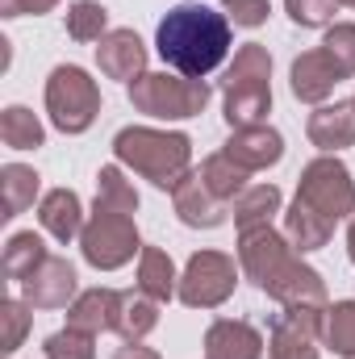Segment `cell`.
I'll list each match as a JSON object with an SVG mask.
<instances>
[{
	"label": "cell",
	"instance_id": "1",
	"mask_svg": "<svg viewBox=\"0 0 355 359\" xmlns=\"http://www.w3.org/2000/svg\"><path fill=\"white\" fill-rule=\"evenodd\" d=\"M239 268L276 305H330L322 271L309 268L301 259V251L276 226H260V230L239 234Z\"/></svg>",
	"mask_w": 355,
	"mask_h": 359
},
{
	"label": "cell",
	"instance_id": "2",
	"mask_svg": "<svg viewBox=\"0 0 355 359\" xmlns=\"http://www.w3.org/2000/svg\"><path fill=\"white\" fill-rule=\"evenodd\" d=\"M155 50L159 59L192 80L213 76L226 55H230V17L209 8V4H192L184 0L176 8H168V17L155 29Z\"/></svg>",
	"mask_w": 355,
	"mask_h": 359
},
{
	"label": "cell",
	"instance_id": "3",
	"mask_svg": "<svg viewBox=\"0 0 355 359\" xmlns=\"http://www.w3.org/2000/svg\"><path fill=\"white\" fill-rule=\"evenodd\" d=\"M113 163L155 184L159 192H176V184L192 172V138L159 126H126L113 134Z\"/></svg>",
	"mask_w": 355,
	"mask_h": 359
},
{
	"label": "cell",
	"instance_id": "4",
	"mask_svg": "<svg viewBox=\"0 0 355 359\" xmlns=\"http://www.w3.org/2000/svg\"><path fill=\"white\" fill-rule=\"evenodd\" d=\"M272 113V50L264 42H243L222 80V117L230 130L267 126Z\"/></svg>",
	"mask_w": 355,
	"mask_h": 359
},
{
	"label": "cell",
	"instance_id": "5",
	"mask_svg": "<svg viewBox=\"0 0 355 359\" xmlns=\"http://www.w3.org/2000/svg\"><path fill=\"white\" fill-rule=\"evenodd\" d=\"M126 96L134 104V113L155 117V121H188L201 117L209 109V80H192L180 72H147L134 84H126Z\"/></svg>",
	"mask_w": 355,
	"mask_h": 359
},
{
	"label": "cell",
	"instance_id": "6",
	"mask_svg": "<svg viewBox=\"0 0 355 359\" xmlns=\"http://www.w3.org/2000/svg\"><path fill=\"white\" fill-rule=\"evenodd\" d=\"M46 117L59 134H88L100 117V88L80 63H59L51 76H46Z\"/></svg>",
	"mask_w": 355,
	"mask_h": 359
},
{
	"label": "cell",
	"instance_id": "7",
	"mask_svg": "<svg viewBox=\"0 0 355 359\" xmlns=\"http://www.w3.org/2000/svg\"><path fill=\"white\" fill-rule=\"evenodd\" d=\"M80 255L96 271H117L134 255H142V234H138L134 213H113V209L92 205L84 234H80Z\"/></svg>",
	"mask_w": 355,
	"mask_h": 359
},
{
	"label": "cell",
	"instance_id": "8",
	"mask_svg": "<svg viewBox=\"0 0 355 359\" xmlns=\"http://www.w3.org/2000/svg\"><path fill=\"white\" fill-rule=\"evenodd\" d=\"M297 201H305L314 213H322L326 222H343L355 213V176L339 155H318L301 168L297 180Z\"/></svg>",
	"mask_w": 355,
	"mask_h": 359
},
{
	"label": "cell",
	"instance_id": "9",
	"mask_svg": "<svg viewBox=\"0 0 355 359\" xmlns=\"http://www.w3.org/2000/svg\"><path fill=\"white\" fill-rule=\"evenodd\" d=\"M243 268L234 264V255L226 251H192L188 264L180 271V305L188 309H222L234 288H239Z\"/></svg>",
	"mask_w": 355,
	"mask_h": 359
},
{
	"label": "cell",
	"instance_id": "10",
	"mask_svg": "<svg viewBox=\"0 0 355 359\" xmlns=\"http://www.w3.org/2000/svg\"><path fill=\"white\" fill-rule=\"evenodd\" d=\"M326 305H280L267 322V359H322Z\"/></svg>",
	"mask_w": 355,
	"mask_h": 359
},
{
	"label": "cell",
	"instance_id": "11",
	"mask_svg": "<svg viewBox=\"0 0 355 359\" xmlns=\"http://www.w3.org/2000/svg\"><path fill=\"white\" fill-rule=\"evenodd\" d=\"M76 297H80V276L76 264L63 255H51L34 276L21 280V301L29 309H67Z\"/></svg>",
	"mask_w": 355,
	"mask_h": 359
},
{
	"label": "cell",
	"instance_id": "12",
	"mask_svg": "<svg viewBox=\"0 0 355 359\" xmlns=\"http://www.w3.org/2000/svg\"><path fill=\"white\" fill-rule=\"evenodd\" d=\"M147 59H151V50L134 29H109L96 42V67L105 80L134 84L138 76H147Z\"/></svg>",
	"mask_w": 355,
	"mask_h": 359
},
{
	"label": "cell",
	"instance_id": "13",
	"mask_svg": "<svg viewBox=\"0 0 355 359\" xmlns=\"http://www.w3.org/2000/svg\"><path fill=\"white\" fill-rule=\"evenodd\" d=\"M343 84V76H339V67L330 63V55L322 50V46H314V50H301L297 59H293V67H288V88L293 96L301 100V104H326L335 88Z\"/></svg>",
	"mask_w": 355,
	"mask_h": 359
},
{
	"label": "cell",
	"instance_id": "14",
	"mask_svg": "<svg viewBox=\"0 0 355 359\" xmlns=\"http://www.w3.org/2000/svg\"><path fill=\"white\" fill-rule=\"evenodd\" d=\"M243 172H267L284 159V134L276 126H247V130H230L226 147H222Z\"/></svg>",
	"mask_w": 355,
	"mask_h": 359
},
{
	"label": "cell",
	"instance_id": "15",
	"mask_svg": "<svg viewBox=\"0 0 355 359\" xmlns=\"http://www.w3.org/2000/svg\"><path fill=\"white\" fill-rule=\"evenodd\" d=\"M84 222H88V213H84V201H80L76 188H51V192H42V201H38V226H42V234H51L55 243L67 247V243H80Z\"/></svg>",
	"mask_w": 355,
	"mask_h": 359
},
{
	"label": "cell",
	"instance_id": "16",
	"mask_svg": "<svg viewBox=\"0 0 355 359\" xmlns=\"http://www.w3.org/2000/svg\"><path fill=\"white\" fill-rule=\"evenodd\" d=\"M172 205H176V217L188 230H217L226 222V213H230V205L209 192V184L201 180V172H188L180 180L176 192H172Z\"/></svg>",
	"mask_w": 355,
	"mask_h": 359
},
{
	"label": "cell",
	"instance_id": "17",
	"mask_svg": "<svg viewBox=\"0 0 355 359\" xmlns=\"http://www.w3.org/2000/svg\"><path fill=\"white\" fill-rule=\"evenodd\" d=\"M305 134L309 142L322 151V155H339L355 147V100H326L309 113L305 121Z\"/></svg>",
	"mask_w": 355,
	"mask_h": 359
},
{
	"label": "cell",
	"instance_id": "18",
	"mask_svg": "<svg viewBox=\"0 0 355 359\" xmlns=\"http://www.w3.org/2000/svg\"><path fill=\"white\" fill-rule=\"evenodd\" d=\"M264 334L243 318H217L205 330V359H264Z\"/></svg>",
	"mask_w": 355,
	"mask_h": 359
},
{
	"label": "cell",
	"instance_id": "19",
	"mask_svg": "<svg viewBox=\"0 0 355 359\" xmlns=\"http://www.w3.org/2000/svg\"><path fill=\"white\" fill-rule=\"evenodd\" d=\"M117 309H121V292L96 284L67 305V326H76L84 334H109V330H117Z\"/></svg>",
	"mask_w": 355,
	"mask_h": 359
},
{
	"label": "cell",
	"instance_id": "20",
	"mask_svg": "<svg viewBox=\"0 0 355 359\" xmlns=\"http://www.w3.org/2000/svg\"><path fill=\"white\" fill-rule=\"evenodd\" d=\"M284 217V238L301 251V255H314V251H322L326 243H330V234H335V222H326L322 213H314L305 201H297L293 196V205L280 213Z\"/></svg>",
	"mask_w": 355,
	"mask_h": 359
},
{
	"label": "cell",
	"instance_id": "21",
	"mask_svg": "<svg viewBox=\"0 0 355 359\" xmlns=\"http://www.w3.org/2000/svg\"><path fill=\"white\" fill-rule=\"evenodd\" d=\"M230 213H234V230L239 234L243 230H260V226H272L276 222V213H284V196H280L276 184H251L230 205Z\"/></svg>",
	"mask_w": 355,
	"mask_h": 359
},
{
	"label": "cell",
	"instance_id": "22",
	"mask_svg": "<svg viewBox=\"0 0 355 359\" xmlns=\"http://www.w3.org/2000/svg\"><path fill=\"white\" fill-rule=\"evenodd\" d=\"M159 326V301L147 297L142 288L121 292V309H117V334L121 343H147Z\"/></svg>",
	"mask_w": 355,
	"mask_h": 359
},
{
	"label": "cell",
	"instance_id": "23",
	"mask_svg": "<svg viewBox=\"0 0 355 359\" xmlns=\"http://www.w3.org/2000/svg\"><path fill=\"white\" fill-rule=\"evenodd\" d=\"M138 288L147 297H155L159 305H168L180 292V271L163 247H142V255H138Z\"/></svg>",
	"mask_w": 355,
	"mask_h": 359
},
{
	"label": "cell",
	"instance_id": "24",
	"mask_svg": "<svg viewBox=\"0 0 355 359\" xmlns=\"http://www.w3.org/2000/svg\"><path fill=\"white\" fill-rule=\"evenodd\" d=\"M0 188H4V222L21 217L25 209H34V201H42V176L29 163H4L0 168Z\"/></svg>",
	"mask_w": 355,
	"mask_h": 359
},
{
	"label": "cell",
	"instance_id": "25",
	"mask_svg": "<svg viewBox=\"0 0 355 359\" xmlns=\"http://www.w3.org/2000/svg\"><path fill=\"white\" fill-rule=\"evenodd\" d=\"M46 259H51V251H46L42 234H34V230H17V234H8V243H4L0 268H4L8 280H17V284H21L25 276H34Z\"/></svg>",
	"mask_w": 355,
	"mask_h": 359
},
{
	"label": "cell",
	"instance_id": "26",
	"mask_svg": "<svg viewBox=\"0 0 355 359\" xmlns=\"http://www.w3.org/2000/svg\"><path fill=\"white\" fill-rule=\"evenodd\" d=\"M0 142H4L8 151H38V147H46V126L38 121L34 109L8 104V109L0 113Z\"/></svg>",
	"mask_w": 355,
	"mask_h": 359
},
{
	"label": "cell",
	"instance_id": "27",
	"mask_svg": "<svg viewBox=\"0 0 355 359\" xmlns=\"http://www.w3.org/2000/svg\"><path fill=\"white\" fill-rule=\"evenodd\" d=\"M201 180H205V184H209V192H213L217 201H226V205H234V201L251 188V184H247L251 172H243L226 151H217V155H209V159L201 163Z\"/></svg>",
	"mask_w": 355,
	"mask_h": 359
},
{
	"label": "cell",
	"instance_id": "28",
	"mask_svg": "<svg viewBox=\"0 0 355 359\" xmlns=\"http://www.w3.org/2000/svg\"><path fill=\"white\" fill-rule=\"evenodd\" d=\"M100 209H113V213H138V188L126 180L121 163H105L96 172V201Z\"/></svg>",
	"mask_w": 355,
	"mask_h": 359
},
{
	"label": "cell",
	"instance_id": "29",
	"mask_svg": "<svg viewBox=\"0 0 355 359\" xmlns=\"http://www.w3.org/2000/svg\"><path fill=\"white\" fill-rule=\"evenodd\" d=\"M322 347L335 355H355V297L326 305L322 318Z\"/></svg>",
	"mask_w": 355,
	"mask_h": 359
},
{
	"label": "cell",
	"instance_id": "30",
	"mask_svg": "<svg viewBox=\"0 0 355 359\" xmlns=\"http://www.w3.org/2000/svg\"><path fill=\"white\" fill-rule=\"evenodd\" d=\"M109 34V8L100 0H76L67 8V38L80 42V46H92Z\"/></svg>",
	"mask_w": 355,
	"mask_h": 359
},
{
	"label": "cell",
	"instance_id": "31",
	"mask_svg": "<svg viewBox=\"0 0 355 359\" xmlns=\"http://www.w3.org/2000/svg\"><path fill=\"white\" fill-rule=\"evenodd\" d=\"M42 355L46 359H96V334H84L76 326H63V330L46 334Z\"/></svg>",
	"mask_w": 355,
	"mask_h": 359
},
{
	"label": "cell",
	"instance_id": "32",
	"mask_svg": "<svg viewBox=\"0 0 355 359\" xmlns=\"http://www.w3.org/2000/svg\"><path fill=\"white\" fill-rule=\"evenodd\" d=\"M322 50L330 55V63L339 67L343 80L355 76V21H335L322 38Z\"/></svg>",
	"mask_w": 355,
	"mask_h": 359
},
{
	"label": "cell",
	"instance_id": "33",
	"mask_svg": "<svg viewBox=\"0 0 355 359\" xmlns=\"http://www.w3.org/2000/svg\"><path fill=\"white\" fill-rule=\"evenodd\" d=\"M284 13L301 29H330L335 13H339V0H284Z\"/></svg>",
	"mask_w": 355,
	"mask_h": 359
},
{
	"label": "cell",
	"instance_id": "34",
	"mask_svg": "<svg viewBox=\"0 0 355 359\" xmlns=\"http://www.w3.org/2000/svg\"><path fill=\"white\" fill-rule=\"evenodd\" d=\"M29 318H34V309H29L25 301H17V297H4V301H0V322H4V355L21 351V343H25V334H29Z\"/></svg>",
	"mask_w": 355,
	"mask_h": 359
},
{
	"label": "cell",
	"instance_id": "35",
	"mask_svg": "<svg viewBox=\"0 0 355 359\" xmlns=\"http://www.w3.org/2000/svg\"><path fill=\"white\" fill-rule=\"evenodd\" d=\"M222 13L239 29H260L272 17V0H222Z\"/></svg>",
	"mask_w": 355,
	"mask_h": 359
},
{
	"label": "cell",
	"instance_id": "36",
	"mask_svg": "<svg viewBox=\"0 0 355 359\" xmlns=\"http://www.w3.org/2000/svg\"><path fill=\"white\" fill-rule=\"evenodd\" d=\"M63 0H0V17L4 21H17V17H42V13H55Z\"/></svg>",
	"mask_w": 355,
	"mask_h": 359
},
{
	"label": "cell",
	"instance_id": "37",
	"mask_svg": "<svg viewBox=\"0 0 355 359\" xmlns=\"http://www.w3.org/2000/svg\"><path fill=\"white\" fill-rule=\"evenodd\" d=\"M113 359H163L155 347H147V343H126V347H117Z\"/></svg>",
	"mask_w": 355,
	"mask_h": 359
},
{
	"label": "cell",
	"instance_id": "38",
	"mask_svg": "<svg viewBox=\"0 0 355 359\" xmlns=\"http://www.w3.org/2000/svg\"><path fill=\"white\" fill-rule=\"evenodd\" d=\"M347 255H351V264H355V213L347 217Z\"/></svg>",
	"mask_w": 355,
	"mask_h": 359
},
{
	"label": "cell",
	"instance_id": "39",
	"mask_svg": "<svg viewBox=\"0 0 355 359\" xmlns=\"http://www.w3.org/2000/svg\"><path fill=\"white\" fill-rule=\"evenodd\" d=\"M339 4H347V8H355V0H339Z\"/></svg>",
	"mask_w": 355,
	"mask_h": 359
},
{
	"label": "cell",
	"instance_id": "40",
	"mask_svg": "<svg viewBox=\"0 0 355 359\" xmlns=\"http://www.w3.org/2000/svg\"><path fill=\"white\" fill-rule=\"evenodd\" d=\"M343 359H355V355H343Z\"/></svg>",
	"mask_w": 355,
	"mask_h": 359
},
{
	"label": "cell",
	"instance_id": "41",
	"mask_svg": "<svg viewBox=\"0 0 355 359\" xmlns=\"http://www.w3.org/2000/svg\"><path fill=\"white\" fill-rule=\"evenodd\" d=\"M351 100H355V96H351Z\"/></svg>",
	"mask_w": 355,
	"mask_h": 359
}]
</instances>
